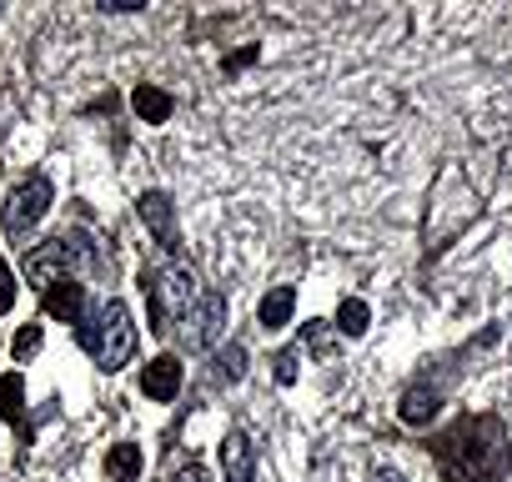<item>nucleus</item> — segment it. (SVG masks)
Segmentation results:
<instances>
[{
  "label": "nucleus",
  "mask_w": 512,
  "mask_h": 482,
  "mask_svg": "<svg viewBox=\"0 0 512 482\" xmlns=\"http://www.w3.org/2000/svg\"><path fill=\"white\" fill-rule=\"evenodd\" d=\"M442 467V482H497L507 472V432L492 412L457 417L447 432L427 442Z\"/></svg>",
  "instance_id": "nucleus-1"
},
{
  "label": "nucleus",
  "mask_w": 512,
  "mask_h": 482,
  "mask_svg": "<svg viewBox=\"0 0 512 482\" xmlns=\"http://www.w3.org/2000/svg\"><path fill=\"white\" fill-rule=\"evenodd\" d=\"M76 337H81V347L101 362V372H121L131 357H136V322H131V312H126V302H106L101 307V317H81L76 322Z\"/></svg>",
  "instance_id": "nucleus-2"
},
{
  "label": "nucleus",
  "mask_w": 512,
  "mask_h": 482,
  "mask_svg": "<svg viewBox=\"0 0 512 482\" xmlns=\"http://www.w3.org/2000/svg\"><path fill=\"white\" fill-rule=\"evenodd\" d=\"M146 292H151L146 312H151V327H156V332H171V322L181 327V322L196 312V302H201V282H196L191 267H166V272H156Z\"/></svg>",
  "instance_id": "nucleus-3"
},
{
  "label": "nucleus",
  "mask_w": 512,
  "mask_h": 482,
  "mask_svg": "<svg viewBox=\"0 0 512 482\" xmlns=\"http://www.w3.org/2000/svg\"><path fill=\"white\" fill-rule=\"evenodd\" d=\"M51 201H56V186H51V176H26V181H16V191H11V206H6V231H31L46 211H51Z\"/></svg>",
  "instance_id": "nucleus-4"
},
{
  "label": "nucleus",
  "mask_w": 512,
  "mask_h": 482,
  "mask_svg": "<svg viewBox=\"0 0 512 482\" xmlns=\"http://www.w3.org/2000/svg\"><path fill=\"white\" fill-rule=\"evenodd\" d=\"M221 317H226V302L216 292H201L196 312L181 322V347H211L216 332H221Z\"/></svg>",
  "instance_id": "nucleus-5"
},
{
  "label": "nucleus",
  "mask_w": 512,
  "mask_h": 482,
  "mask_svg": "<svg viewBox=\"0 0 512 482\" xmlns=\"http://www.w3.org/2000/svg\"><path fill=\"white\" fill-rule=\"evenodd\" d=\"M141 392H146L151 402H171V397L181 392V357H176V352L151 357V362L141 367Z\"/></svg>",
  "instance_id": "nucleus-6"
},
{
  "label": "nucleus",
  "mask_w": 512,
  "mask_h": 482,
  "mask_svg": "<svg viewBox=\"0 0 512 482\" xmlns=\"http://www.w3.org/2000/svg\"><path fill=\"white\" fill-rule=\"evenodd\" d=\"M437 407H442V387L412 382V387L402 392V402H397V417H402L407 427H427V422L437 417Z\"/></svg>",
  "instance_id": "nucleus-7"
},
{
  "label": "nucleus",
  "mask_w": 512,
  "mask_h": 482,
  "mask_svg": "<svg viewBox=\"0 0 512 482\" xmlns=\"http://www.w3.org/2000/svg\"><path fill=\"white\" fill-rule=\"evenodd\" d=\"M21 272H26V282H36V287H56L61 282V272H66V247L61 241H46V247H36L26 262H21Z\"/></svg>",
  "instance_id": "nucleus-8"
},
{
  "label": "nucleus",
  "mask_w": 512,
  "mask_h": 482,
  "mask_svg": "<svg viewBox=\"0 0 512 482\" xmlns=\"http://www.w3.org/2000/svg\"><path fill=\"white\" fill-rule=\"evenodd\" d=\"M221 472H226V482H256V452H251V437L246 432H226V442H221Z\"/></svg>",
  "instance_id": "nucleus-9"
},
{
  "label": "nucleus",
  "mask_w": 512,
  "mask_h": 482,
  "mask_svg": "<svg viewBox=\"0 0 512 482\" xmlns=\"http://www.w3.org/2000/svg\"><path fill=\"white\" fill-rule=\"evenodd\" d=\"M46 312H51L56 322H81V317H86V287H81L76 277H61V282L46 292Z\"/></svg>",
  "instance_id": "nucleus-10"
},
{
  "label": "nucleus",
  "mask_w": 512,
  "mask_h": 482,
  "mask_svg": "<svg viewBox=\"0 0 512 482\" xmlns=\"http://www.w3.org/2000/svg\"><path fill=\"white\" fill-rule=\"evenodd\" d=\"M141 221L156 231L161 247L176 252V216H171V196H166V191H146V196H141Z\"/></svg>",
  "instance_id": "nucleus-11"
},
{
  "label": "nucleus",
  "mask_w": 512,
  "mask_h": 482,
  "mask_svg": "<svg viewBox=\"0 0 512 482\" xmlns=\"http://www.w3.org/2000/svg\"><path fill=\"white\" fill-rule=\"evenodd\" d=\"M171 91H161V86H151V81H141L136 91H131V111H136V121H146V126H161V121H171Z\"/></svg>",
  "instance_id": "nucleus-12"
},
{
  "label": "nucleus",
  "mask_w": 512,
  "mask_h": 482,
  "mask_svg": "<svg viewBox=\"0 0 512 482\" xmlns=\"http://www.w3.org/2000/svg\"><path fill=\"white\" fill-rule=\"evenodd\" d=\"M292 312H297V292H292V287H272V292L262 297V312H256V317H262L267 332H282V327L292 322Z\"/></svg>",
  "instance_id": "nucleus-13"
},
{
  "label": "nucleus",
  "mask_w": 512,
  "mask_h": 482,
  "mask_svg": "<svg viewBox=\"0 0 512 482\" xmlns=\"http://www.w3.org/2000/svg\"><path fill=\"white\" fill-rule=\"evenodd\" d=\"M141 462H146V457H141L136 442H116V447L106 452V477H111V482H136V477H141Z\"/></svg>",
  "instance_id": "nucleus-14"
},
{
  "label": "nucleus",
  "mask_w": 512,
  "mask_h": 482,
  "mask_svg": "<svg viewBox=\"0 0 512 482\" xmlns=\"http://www.w3.org/2000/svg\"><path fill=\"white\" fill-rule=\"evenodd\" d=\"M0 417H6V422L26 417V382H21V372H0Z\"/></svg>",
  "instance_id": "nucleus-15"
},
{
  "label": "nucleus",
  "mask_w": 512,
  "mask_h": 482,
  "mask_svg": "<svg viewBox=\"0 0 512 482\" xmlns=\"http://www.w3.org/2000/svg\"><path fill=\"white\" fill-rule=\"evenodd\" d=\"M211 377H221V382H241L246 377V347H221V357L211 362Z\"/></svg>",
  "instance_id": "nucleus-16"
},
{
  "label": "nucleus",
  "mask_w": 512,
  "mask_h": 482,
  "mask_svg": "<svg viewBox=\"0 0 512 482\" xmlns=\"http://www.w3.org/2000/svg\"><path fill=\"white\" fill-rule=\"evenodd\" d=\"M367 322H372V312H367V302H362V297H352V302H342V307H337V327H342L347 337H362V332H367Z\"/></svg>",
  "instance_id": "nucleus-17"
},
{
  "label": "nucleus",
  "mask_w": 512,
  "mask_h": 482,
  "mask_svg": "<svg viewBox=\"0 0 512 482\" xmlns=\"http://www.w3.org/2000/svg\"><path fill=\"white\" fill-rule=\"evenodd\" d=\"M41 342H46V332L31 322V327H21V332H16V342H11V357H16V362H26V357H36V352H41Z\"/></svg>",
  "instance_id": "nucleus-18"
},
{
  "label": "nucleus",
  "mask_w": 512,
  "mask_h": 482,
  "mask_svg": "<svg viewBox=\"0 0 512 482\" xmlns=\"http://www.w3.org/2000/svg\"><path fill=\"white\" fill-rule=\"evenodd\" d=\"M297 362H302V357H297V347L277 352V367H272V377H277L282 387H292V382H297Z\"/></svg>",
  "instance_id": "nucleus-19"
},
{
  "label": "nucleus",
  "mask_w": 512,
  "mask_h": 482,
  "mask_svg": "<svg viewBox=\"0 0 512 482\" xmlns=\"http://www.w3.org/2000/svg\"><path fill=\"white\" fill-rule=\"evenodd\" d=\"M16 307V277L6 267V257H0V312H11Z\"/></svg>",
  "instance_id": "nucleus-20"
},
{
  "label": "nucleus",
  "mask_w": 512,
  "mask_h": 482,
  "mask_svg": "<svg viewBox=\"0 0 512 482\" xmlns=\"http://www.w3.org/2000/svg\"><path fill=\"white\" fill-rule=\"evenodd\" d=\"M256 61V46H246V51H236V56H226V76H236L241 66H251Z\"/></svg>",
  "instance_id": "nucleus-21"
},
{
  "label": "nucleus",
  "mask_w": 512,
  "mask_h": 482,
  "mask_svg": "<svg viewBox=\"0 0 512 482\" xmlns=\"http://www.w3.org/2000/svg\"><path fill=\"white\" fill-rule=\"evenodd\" d=\"M377 482H402V477H397V472H382V477H377Z\"/></svg>",
  "instance_id": "nucleus-22"
}]
</instances>
